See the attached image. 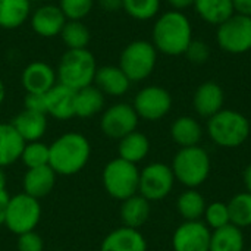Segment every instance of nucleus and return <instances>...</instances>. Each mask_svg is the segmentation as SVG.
<instances>
[{
	"label": "nucleus",
	"mask_w": 251,
	"mask_h": 251,
	"mask_svg": "<svg viewBox=\"0 0 251 251\" xmlns=\"http://www.w3.org/2000/svg\"><path fill=\"white\" fill-rule=\"evenodd\" d=\"M193 41V26L188 16L179 10L162 13L153 25V46L168 56L184 54Z\"/></svg>",
	"instance_id": "nucleus-2"
},
{
	"label": "nucleus",
	"mask_w": 251,
	"mask_h": 251,
	"mask_svg": "<svg viewBox=\"0 0 251 251\" xmlns=\"http://www.w3.org/2000/svg\"><path fill=\"white\" fill-rule=\"evenodd\" d=\"M49 165L62 176H71L81 172L91 156V146L85 135L79 132H65L50 146Z\"/></svg>",
	"instance_id": "nucleus-1"
},
{
	"label": "nucleus",
	"mask_w": 251,
	"mask_h": 251,
	"mask_svg": "<svg viewBox=\"0 0 251 251\" xmlns=\"http://www.w3.org/2000/svg\"><path fill=\"white\" fill-rule=\"evenodd\" d=\"M4 187H6V176H4V172L0 166V190H4Z\"/></svg>",
	"instance_id": "nucleus-46"
},
{
	"label": "nucleus",
	"mask_w": 251,
	"mask_h": 251,
	"mask_svg": "<svg viewBox=\"0 0 251 251\" xmlns=\"http://www.w3.org/2000/svg\"><path fill=\"white\" fill-rule=\"evenodd\" d=\"M66 16L56 4H43L31 15V28L35 34L44 38H53L60 35L62 28L66 24Z\"/></svg>",
	"instance_id": "nucleus-15"
},
{
	"label": "nucleus",
	"mask_w": 251,
	"mask_h": 251,
	"mask_svg": "<svg viewBox=\"0 0 251 251\" xmlns=\"http://www.w3.org/2000/svg\"><path fill=\"white\" fill-rule=\"evenodd\" d=\"M9 200H10V196L7 194L6 188L0 190V225H4V218H6Z\"/></svg>",
	"instance_id": "nucleus-40"
},
{
	"label": "nucleus",
	"mask_w": 251,
	"mask_h": 251,
	"mask_svg": "<svg viewBox=\"0 0 251 251\" xmlns=\"http://www.w3.org/2000/svg\"><path fill=\"white\" fill-rule=\"evenodd\" d=\"M244 251H251V249H250V250H244Z\"/></svg>",
	"instance_id": "nucleus-48"
},
{
	"label": "nucleus",
	"mask_w": 251,
	"mask_h": 251,
	"mask_svg": "<svg viewBox=\"0 0 251 251\" xmlns=\"http://www.w3.org/2000/svg\"><path fill=\"white\" fill-rule=\"evenodd\" d=\"M25 141L9 124H0V166H9L21 160Z\"/></svg>",
	"instance_id": "nucleus-23"
},
{
	"label": "nucleus",
	"mask_w": 251,
	"mask_h": 251,
	"mask_svg": "<svg viewBox=\"0 0 251 251\" xmlns=\"http://www.w3.org/2000/svg\"><path fill=\"white\" fill-rule=\"evenodd\" d=\"M60 37L68 50L87 49L90 43V31L81 21H66L65 26L62 28Z\"/></svg>",
	"instance_id": "nucleus-32"
},
{
	"label": "nucleus",
	"mask_w": 251,
	"mask_h": 251,
	"mask_svg": "<svg viewBox=\"0 0 251 251\" xmlns=\"http://www.w3.org/2000/svg\"><path fill=\"white\" fill-rule=\"evenodd\" d=\"M119 213L124 226L140 229L149 221L151 213V206L146 197H143L141 194H135L122 201Z\"/></svg>",
	"instance_id": "nucleus-22"
},
{
	"label": "nucleus",
	"mask_w": 251,
	"mask_h": 251,
	"mask_svg": "<svg viewBox=\"0 0 251 251\" xmlns=\"http://www.w3.org/2000/svg\"><path fill=\"white\" fill-rule=\"evenodd\" d=\"M0 251H1V250H0Z\"/></svg>",
	"instance_id": "nucleus-49"
},
{
	"label": "nucleus",
	"mask_w": 251,
	"mask_h": 251,
	"mask_svg": "<svg viewBox=\"0 0 251 251\" xmlns=\"http://www.w3.org/2000/svg\"><path fill=\"white\" fill-rule=\"evenodd\" d=\"M10 125L25 143L40 141L47 131V115L24 109L10 121Z\"/></svg>",
	"instance_id": "nucleus-21"
},
{
	"label": "nucleus",
	"mask_w": 251,
	"mask_h": 251,
	"mask_svg": "<svg viewBox=\"0 0 251 251\" xmlns=\"http://www.w3.org/2000/svg\"><path fill=\"white\" fill-rule=\"evenodd\" d=\"M209 251H244L243 231L232 224L215 229L210 237Z\"/></svg>",
	"instance_id": "nucleus-29"
},
{
	"label": "nucleus",
	"mask_w": 251,
	"mask_h": 251,
	"mask_svg": "<svg viewBox=\"0 0 251 251\" xmlns=\"http://www.w3.org/2000/svg\"><path fill=\"white\" fill-rule=\"evenodd\" d=\"M100 251H147V241L140 229L121 226L103 238Z\"/></svg>",
	"instance_id": "nucleus-18"
},
{
	"label": "nucleus",
	"mask_w": 251,
	"mask_h": 251,
	"mask_svg": "<svg viewBox=\"0 0 251 251\" xmlns=\"http://www.w3.org/2000/svg\"><path fill=\"white\" fill-rule=\"evenodd\" d=\"M122 9L137 21H149L159 13L160 0H122Z\"/></svg>",
	"instance_id": "nucleus-33"
},
{
	"label": "nucleus",
	"mask_w": 251,
	"mask_h": 251,
	"mask_svg": "<svg viewBox=\"0 0 251 251\" xmlns=\"http://www.w3.org/2000/svg\"><path fill=\"white\" fill-rule=\"evenodd\" d=\"M184 54L187 56V59L191 63L200 65V63H204V62L209 60V57H210V47L203 40L193 38V41L188 44V47H187Z\"/></svg>",
	"instance_id": "nucleus-37"
},
{
	"label": "nucleus",
	"mask_w": 251,
	"mask_h": 251,
	"mask_svg": "<svg viewBox=\"0 0 251 251\" xmlns=\"http://www.w3.org/2000/svg\"><path fill=\"white\" fill-rule=\"evenodd\" d=\"M41 219L40 200L25 194L24 191L10 197L4 226L15 235H21L29 231H35Z\"/></svg>",
	"instance_id": "nucleus-8"
},
{
	"label": "nucleus",
	"mask_w": 251,
	"mask_h": 251,
	"mask_svg": "<svg viewBox=\"0 0 251 251\" xmlns=\"http://www.w3.org/2000/svg\"><path fill=\"white\" fill-rule=\"evenodd\" d=\"M171 168L176 181L187 188H197L207 181L212 163L204 149L200 146H193L179 149Z\"/></svg>",
	"instance_id": "nucleus-5"
},
{
	"label": "nucleus",
	"mask_w": 251,
	"mask_h": 251,
	"mask_svg": "<svg viewBox=\"0 0 251 251\" xmlns=\"http://www.w3.org/2000/svg\"><path fill=\"white\" fill-rule=\"evenodd\" d=\"M31 15L29 0H0V28H19Z\"/></svg>",
	"instance_id": "nucleus-28"
},
{
	"label": "nucleus",
	"mask_w": 251,
	"mask_h": 251,
	"mask_svg": "<svg viewBox=\"0 0 251 251\" xmlns=\"http://www.w3.org/2000/svg\"><path fill=\"white\" fill-rule=\"evenodd\" d=\"M75 93L76 91L71 90L69 87L57 82L44 94L47 115L59 121L75 118Z\"/></svg>",
	"instance_id": "nucleus-17"
},
{
	"label": "nucleus",
	"mask_w": 251,
	"mask_h": 251,
	"mask_svg": "<svg viewBox=\"0 0 251 251\" xmlns=\"http://www.w3.org/2000/svg\"><path fill=\"white\" fill-rule=\"evenodd\" d=\"M150 151V140L140 131H134L119 140L118 154L121 159L134 165L140 163L147 157Z\"/></svg>",
	"instance_id": "nucleus-27"
},
{
	"label": "nucleus",
	"mask_w": 251,
	"mask_h": 251,
	"mask_svg": "<svg viewBox=\"0 0 251 251\" xmlns=\"http://www.w3.org/2000/svg\"><path fill=\"white\" fill-rule=\"evenodd\" d=\"M94 0H59V7L68 21H82L93 9Z\"/></svg>",
	"instance_id": "nucleus-36"
},
{
	"label": "nucleus",
	"mask_w": 251,
	"mask_h": 251,
	"mask_svg": "<svg viewBox=\"0 0 251 251\" xmlns=\"http://www.w3.org/2000/svg\"><path fill=\"white\" fill-rule=\"evenodd\" d=\"M29 1L32 3V1H41V0H29Z\"/></svg>",
	"instance_id": "nucleus-47"
},
{
	"label": "nucleus",
	"mask_w": 251,
	"mask_h": 251,
	"mask_svg": "<svg viewBox=\"0 0 251 251\" xmlns=\"http://www.w3.org/2000/svg\"><path fill=\"white\" fill-rule=\"evenodd\" d=\"M166 1L169 3V6H172L174 10H179V12L194 6V0H166Z\"/></svg>",
	"instance_id": "nucleus-43"
},
{
	"label": "nucleus",
	"mask_w": 251,
	"mask_h": 251,
	"mask_svg": "<svg viewBox=\"0 0 251 251\" xmlns=\"http://www.w3.org/2000/svg\"><path fill=\"white\" fill-rule=\"evenodd\" d=\"M18 251H44V241L40 234L35 231H29L25 234L18 235L16 241Z\"/></svg>",
	"instance_id": "nucleus-38"
},
{
	"label": "nucleus",
	"mask_w": 251,
	"mask_h": 251,
	"mask_svg": "<svg viewBox=\"0 0 251 251\" xmlns=\"http://www.w3.org/2000/svg\"><path fill=\"white\" fill-rule=\"evenodd\" d=\"M225 93L222 87L215 81H206L200 84L193 96L194 110L201 118H212L224 109Z\"/></svg>",
	"instance_id": "nucleus-16"
},
{
	"label": "nucleus",
	"mask_w": 251,
	"mask_h": 251,
	"mask_svg": "<svg viewBox=\"0 0 251 251\" xmlns=\"http://www.w3.org/2000/svg\"><path fill=\"white\" fill-rule=\"evenodd\" d=\"M176 209L185 221H200L206 212V200L196 188H188L178 197Z\"/></svg>",
	"instance_id": "nucleus-30"
},
{
	"label": "nucleus",
	"mask_w": 251,
	"mask_h": 251,
	"mask_svg": "<svg viewBox=\"0 0 251 251\" xmlns=\"http://www.w3.org/2000/svg\"><path fill=\"white\" fill-rule=\"evenodd\" d=\"M138 121L140 118L132 104L116 103L101 112L100 129L106 137L112 140H121L125 135L137 131Z\"/></svg>",
	"instance_id": "nucleus-11"
},
{
	"label": "nucleus",
	"mask_w": 251,
	"mask_h": 251,
	"mask_svg": "<svg viewBox=\"0 0 251 251\" xmlns=\"http://www.w3.org/2000/svg\"><path fill=\"white\" fill-rule=\"evenodd\" d=\"M250 129L249 119L234 109H222L209 118L207 122L209 137L224 149H235L244 144L250 135Z\"/></svg>",
	"instance_id": "nucleus-4"
},
{
	"label": "nucleus",
	"mask_w": 251,
	"mask_h": 251,
	"mask_svg": "<svg viewBox=\"0 0 251 251\" xmlns=\"http://www.w3.org/2000/svg\"><path fill=\"white\" fill-rule=\"evenodd\" d=\"M94 84L104 96H112V97H121L126 94L131 87L129 78L119 66L115 65H106L97 68Z\"/></svg>",
	"instance_id": "nucleus-20"
},
{
	"label": "nucleus",
	"mask_w": 251,
	"mask_h": 251,
	"mask_svg": "<svg viewBox=\"0 0 251 251\" xmlns=\"http://www.w3.org/2000/svg\"><path fill=\"white\" fill-rule=\"evenodd\" d=\"M97 72L94 54L88 49L66 50L59 62L56 75L57 82L74 91L93 85Z\"/></svg>",
	"instance_id": "nucleus-3"
},
{
	"label": "nucleus",
	"mask_w": 251,
	"mask_h": 251,
	"mask_svg": "<svg viewBox=\"0 0 251 251\" xmlns=\"http://www.w3.org/2000/svg\"><path fill=\"white\" fill-rule=\"evenodd\" d=\"M101 182L110 197L124 201L138 194L140 169L137 165L116 157L103 168Z\"/></svg>",
	"instance_id": "nucleus-6"
},
{
	"label": "nucleus",
	"mask_w": 251,
	"mask_h": 251,
	"mask_svg": "<svg viewBox=\"0 0 251 251\" xmlns=\"http://www.w3.org/2000/svg\"><path fill=\"white\" fill-rule=\"evenodd\" d=\"M100 7L106 12H116L122 9V0H97Z\"/></svg>",
	"instance_id": "nucleus-42"
},
{
	"label": "nucleus",
	"mask_w": 251,
	"mask_h": 251,
	"mask_svg": "<svg viewBox=\"0 0 251 251\" xmlns=\"http://www.w3.org/2000/svg\"><path fill=\"white\" fill-rule=\"evenodd\" d=\"M228 204L231 224L238 226L240 229L251 226V194L240 193L234 196Z\"/></svg>",
	"instance_id": "nucleus-31"
},
{
	"label": "nucleus",
	"mask_w": 251,
	"mask_h": 251,
	"mask_svg": "<svg viewBox=\"0 0 251 251\" xmlns=\"http://www.w3.org/2000/svg\"><path fill=\"white\" fill-rule=\"evenodd\" d=\"M204 219H206V225L213 231L229 225L231 219H229L228 204L224 201H213L207 204L204 212Z\"/></svg>",
	"instance_id": "nucleus-35"
},
{
	"label": "nucleus",
	"mask_w": 251,
	"mask_h": 251,
	"mask_svg": "<svg viewBox=\"0 0 251 251\" xmlns=\"http://www.w3.org/2000/svg\"><path fill=\"white\" fill-rule=\"evenodd\" d=\"M50 150L49 146L41 141H32L25 143V147L21 154V162L26 166V169L31 168H40L49 165Z\"/></svg>",
	"instance_id": "nucleus-34"
},
{
	"label": "nucleus",
	"mask_w": 251,
	"mask_h": 251,
	"mask_svg": "<svg viewBox=\"0 0 251 251\" xmlns=\"http://www.w3.org/2000/svg\"><path fill=\"white\" fill-rule=\"evenodd\" d=\"M56 176L57 174L51 169L50 165L26 169L22 178L24 193L40 200L51 193L56 184Z\"/></svg>",
	"instance_id": "nucleus-19"
},
{
	"label": "nucleus",
	"mask_w": 251,
	"mask_h": 251,
	"mask_svg": "<svg viewBox=\"0 0 251 251\" xmlns=\"http://www.w3.org/2000/svg\"><path fill=\"white\" fill-rule=\"evenodd\" d=\"M171 137L181 149L199 146L203 137V128L197 119L191 116H179L171 126Z\"/></svg>",
	"instance_id": "nucleus-25"
},
{
	"label": "nucleus",
	"mask_w": 251,
	"mask_h": 251,
	"mask_svg": "<svg viewBox=\"0 0 251 251\" xmlns=\"http://www.w3.org/2000/svg\"><path fill=\"white\" fill-rule=\"evenodd\" d=\"M140 119L159 121L165 118L172 109L171 93L159 85H149L141 88L132 103Z\"/></svg>",
	"instance_id": "nucleus-12"
},
{
	"label": "nucleus",
	"mask_w": 251,
	"mask_h": 251,
	"mask_svg": "<svg viewBox=\"0 0 251 251\" xmlns=\"http://www.w3.org/2000/svg\"><path fill=\"white\" fill-rule=\"evenodd\" d=\"M4 97H6V88H4V84H3V81L0 79V104L4 101Z\"/></svg>",
	"instance_id": "nucleus-45"
},
{
	"label": "nucleus",
	"mask_w": 251,
	"mask_h": 251,
	"mask_svg": "<svg viewBox=\"0 0 251 251\" xmlns=\"http://www.w3.org/2000/svg\"><path fill=\"white\" fill-rule=\"evenodd\" d=\"M175 175L172 168L166 163L154 162L140 171L138 194L149 201H159L168 197L175 185Z\"/></svg>",
	"instance_id": "nucleus-10"
},
{
	"label": "nucleus",
	"mask_w": 251,
	"mask_h": 251,
	"mask_svg": "<svg viewBox=\"0 0 251 251\" xmlns=\"http://www.w3.org/2000/svg\"><path fill=\"white\" fill-rule=\"evenodd\" d=\"M235 13L251 16V0H232Z\"/></svg>",
	"instance_id": "nucleus-41"
},
{
	"label": "nucleus",
	"mask_w": 251,
	"mask_h": 251,
	"mask_svg": "<svg viewBox=\"0 0 251 251\" xmlns=\"http://www.w3.org/2000/svg\"><path fill=\"white\" fill-rule=\"evenodd\" d=\"M244 184H246L247 193L251 194V163L246 168V171H244Z\"/></svg>",
	"instance_id": "nucleus-44"
},
{
	"label": "nucleus",
	"mask_w": 251,
	"mask_h": 251,
	"mask_svg": "<svg viewBox=\"0 0 251 251\" xmlns=\"http://www.w3.org/2000/svg\"><path fill=\"white\" fill-rule=\"evenodd\" d=\"M106 96L96 87L88 85L75 93V116L88 119L104 110Z\"/></svg>",
	"instance_id": "nucleus-24"
},
{
	"label": "nucleus",
	"mask_w": 251,
	"mask_h": 251,
	"mask_svg": "<svg viewBox=\"0 0 251 251\" xmlns=\"http://www.w3.org/2000/svg\"><path fill=\"white\" fill-rule=\"evenodd\" d=\"M21 82L26 93L46 94L57 84V75L49 63L37 60L25 66L21 75Z\"/></svg>",
	"instance_id": "nucleus-14"
},
{
	"label": "nucleus",
	"mask_w": 251,
	"mask_h": 251,
	"mask_svg": "<svg viewBox=\"0 0 251 251\" xmlns=\"http://www.w3.org/2000/svg\"><path fill=\"white\" fill-rule=\"evenodd\" d=\"M157 63V50L153 43L146 40L131 41L121 53L119 68L125 72L131 82L149 78Z\"/></svg>",
	"instance_id": "nucleus-7"
},
{
	"label": "nucleus",
	"mask_w": 251,
	"mask_h": 251,
	"mask_svg": "<svg viewBox=\"0 0 251 251\" xmlns=\"http://www.w3.org/2000/svg\"><path fill=\"white\" fill-rule=\"evenodd\" d=\"M25 109L31 112H38L47 115L46 110V96L44 94H32L26 93L25 96Z\"/></svg>",
	"instance_id": "nucleus-39"
},
{
	"label": "nucleus",
	"mask_w": 251,
	"mask_h": 251,
	"mask_svg": "<svg viewBox=\"0 0 251 251\" xmlns=\"http://www.w3.org/2000/svg\"><path fill=\"white\" fill-rule=\"evenodd\" d=\"M212 232L201 221H185L172 237L174 251H209Z\"/></svg>",
	"instance_id": "nucleus-13"
},
{
	"label": "nucleus",
	"mask_w": 251,
	"mask_h": 251,
	"mask_svg": "<svg viewBox=\"0 0 251 251\" xmlns=\"http://www.w3.org/2000/svg\"><path fill=\"white\" fill-rule=\"evenodd\" d=\"M218 46L231 54H243L251 50V16L234 13L218 25Z\"/></svg>",
	"instance_id": "nucleus-9"
},
{
	"label": "nucleus",
	"mask_w": 251,
	"mask_h": 251,
	"mask_svg": "<svg viewBox=\"0 0 251 251\" xmlns=\"http://www.w3.org/2000/svg\"><path fill=\"white\" fill-rule=\"evenodd\" d=\"M197 15L210 25H221L235 13L232 0H194Z\"/></svg>",
	"instance_id": "nucleus-26"
}]
</instances>
